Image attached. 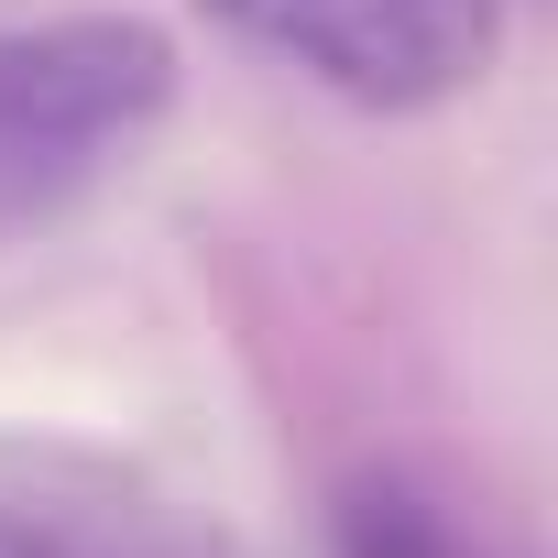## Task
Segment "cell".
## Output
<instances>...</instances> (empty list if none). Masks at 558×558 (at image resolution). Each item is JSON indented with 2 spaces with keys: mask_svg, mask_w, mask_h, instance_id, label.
<instances>
[{
  "mask_svg": "<svg viewBox=\"0 0 558 558\" xmlns=\"http://www.w3.org/2000/svg\"><path fill=\"white\" fill-rule=\"evenodd\" d=\"M175 110V45L143 12H56L0 34V241L99 197Z\"/></svg>",
  "mask_w": 558,
  "mask_h": 558,
  "instance_id": "obj_1",
  "label": "cell"
},
{
  "mask_svg": "<svg viewBox=\"0 0 558 558\" xmlns=\"http://www.w3.org/2000/svg\"><path fill=\"white\" fill-rule=\"evenodd\" d=\"M197 12L230 45L296 66L307 88L384 110V121L482 88L504 45V0H197Z\"/></svg>",
  "mask_w": 558,
  "mask_h": 558,
  "instance_id": "obj_2",
  "label": "cell"
},
{
  "mask_svg": "<svg viewBox=\"0 0 558 558\" xmlns=\"http://www.w3.org/2000/svg\"><path fill=\"white\" fill-rule=\"evenodd\" d=\"M340 558H482L416 482H351L340 493Z\"/></svg>",
  "mask_w": 558,
  "mask_h": 558,
  "instance_id": "obj_3",
  "label": "cell"
},
{
  "mask_svg": "<svg viewBox=\"0 0 558 558\" xmlns=\"http://www.w3.org/2000/svg\"><path fill=\"white\" fill-rule=\"evenodd\" d=\"M0 558H154V547L66 514L56 493H0Z\"/></svg>",
  "mask_w": 558,
  "mask_h": 558,
  "instance_id": "obj_4",
  "label": "cell"
}]
</instances>
